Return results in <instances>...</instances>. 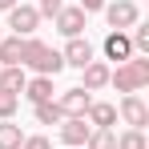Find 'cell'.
<instances>
[{"instance_id": "obj_1", "label": "cell", "mask_w": 149, "mask_h": 149, "mask_svg": "<svg viewBox=\"0 0 149 149\" xmlns=\"http://www.w3.org/2000/svg\"><path fill=\"white\" fill-rule=\"evenodd\" d=\"M20 65H28L36 77H56L65 69V61H61V52L45 45V40H36V36H24V56H20Z\"/></svg>"}, {"instance_id": "obj_2", "label": "cell", "mask_w": 149, "mask_h": 149, "mask_svg": "<svg viewBox=\"0 0 149 149\" xmlns=\"http://www.w3.org/2000/svg\"><path fill=\"white\" fill-rule=\"evenodd\" d=\"M109 85H113L117 93H141L149 85V61L145 56H129L125 65L109 69Z\"/></svg>"}, {"instance_id": "obj_3", "label": "cell", "mask_w": 149, "mask_h": 149, "mask_svg": "<svg viewBox=\"0 0 149 149\" xmlns=\"http://www.w3.org/2000/svg\"><path fill=\"white\" fill-rule=\"evenodd\" d=\"M101 12H105V20H109V28H113V32H129V28L141 20L137 0H113V4H105Z\"/></svg>"}, {"instance_id": "obj_4", "label": "cell", "mask_w": 149, "mask_h": 149, "mask_svg": "<svg viewBox=\"0 0 149 149\" xmlns=\"http://www.w3.org/2000/svg\"><path fill=\"white\" fill-rule=\"evenodd\" d=\"M117 113H121V121L129 125V129H141V133H145V125H149V105L137 97V93H125L121 105H117Z\"/></svg>"}, {"instance_id": "obj_5", "label": "cell", "mask_w": 149, "mask_h": 149, "mask_svg": "<svg viewBox=\"0 0 149 149\" xmlns=\"http://www.w3.org/2000/svg\"><path fill=\"white\" fill-rule=\"evenodd\" d=\"M8 28H12V36H32V32L40 28L36 8H32V4H16V8H8Z\"/></svg>"}, {"instance_id": "obj_6", "label": "cell", "mask_w": 149, "mask_h": 149, "mask_svg": "<svg viewBox=\"0 0 149 149\" xmlns=\"http://www.w3.org/2000/svg\"><path fill=\"white\" fill-rule=\"evenodd\" d=\"M89 133H93V125L85 121V117H65V121H61V141H65V149H85Z\"/></svg>"}, {"instance_id": "obj_7", "label": "cell", "mask_w": 149, "mask_h": 149, "mask_svg": "<svg viewBox=\"0 0 149 149\" xmlns=\"http://www.w3.org/2000/svg\"><path fill=\"white\" fill-rule=\"evenodd\" d=\"M56 105H61V113H65V117H85V113H89V105H93V93L77 85V89H65Z\"/></svg>"}, {"instance_id": "obj_8", "label": "cell", "mask_w": 149, "mask_h": 149, "mask_svg": "<svg viewBox=\"0 0 149 149\" xmlns=\"http://www.w3.org/2000/svg\"><path fill=\"white\" fill-rule=\"evenodd\" d=\"M52 20H56V32H61V36H69V40H73V36H81V32H85V20H89V16L73 4V8H61Z\"/></svg>"}, {"instance_id": "obj_9", "label": "cell", "mask_w": 149, "mask_h": 149, "mask_svg": "<svg viewBox=\"0 0 149 149\" xmlns=\"http://www.w3.org/2000/svg\"><path fill=\"white\" fill-rule=\"evenodd\" d=\"M129 56H133V40H129V32H109V36H105V61L125 65Z\"/></svg>"}, {"instance_id": "obj_10", "label": "cell", "mask_w": 149, "mask_h": 149, "mask_svg": "<svg viewBox=\"0 0 149 149\" xmlns=\"http://www.w3.org/2000/svg\"><path fill=\"white\" fill-rule=\"evenodd\" d=\"M61 61L73 65V69H85V65L93 61V45H89L85 36H73V40L65 45V52H61Z\"/></svg>"}, {"instance_id": "obj_11", "label": "cell", "mask_w": 149, "mask_h": 149, "mask_svg": "<svg viewBox=\"0 0 149 149\" xmlns=\"http://www.w3.org/2000/svg\"><path fill=\"white\" fill-rule=\"evenodd\" d=\"M85 121L93 125V129H113V121H117V105H109V101H93L89 113H85Z\"/></svg>"}, {"instance_id": "obj_12", "label": "cell", "mask_w": 149, "mask_h": 149, "mask_svg": "<svg viewBox=\"0 0 149 149\" xmlns=\"http://www.w3.org/2000/svg\"><path fill=\"white\" fill-rule=\"evenodd\" d=\"M81 77H85V85H81V89L97 93V89H105V85H109V65H105V61H89V65L81 69Z\"/></svg>"}, {"instance_id": "obj_13", "label": "cell", "mask_w": 149, "mask_h": 149, "mask_svg": "<svg viewBox=\"0 0 149 149\" xmlns=\"http://www.w3.org/2000/svg\"><path fill=\"white\" fill-rule=\"evenodd\" d=\"M20 56H24V36H0V69L20 65Z\"/></svg>"}, {"instance_id": "obj_14", "label": "cell", "mask_w": 149, "mask_h": 149, "mask_svg": "<svg viewBox=\"0 0 149 149\" xmlns=\"http://www.w3.org/2000/svg\"><path fill=\"white\" fill-rule=\"evenodd\" d=\"M24 85H28V77H24V65H8V69H0V89L4 93H24Z\"/></svg>"}, {"instance_id": "obj_15", "label": "cell", "mask_w": 149, "mask_h": 149, "mask_svg": "<svg viewBox=\"0 0 149 149\" xmlns=\"http://www.w3.org/2000/svg\"><path fill=\"white\" fill-rule=\"evenodd\" d=\"M20 97H28L32 105H40V101H52V77H32L24 85V93Z\"/></svg>"}, {"instance_id": "obj_16", "label": "cell", "mask_w": 149, "mask_h": 149, "mask_svg": "<svg viewBox=\"0 0 149 149\" xmlns=\"http://www.w3.org/2000/svg\"><path fill=\"white\" fill-rule=\"evenodd\" d=\"M32 113H36L40 125H61V121H65V113H61L56 101H40V105H32Z\"/></svg>"}, {"instance_id": "obj_17", "label": "cell", "mask_w": 149, "mask_h": 149, "mask_svg": "<svg viewBox=\"0 0 149 149\" xmlns=\"http://www.w3.org/2000/svg\"><path fill=\"white\" fill-rule=\"evenodd\" d=\"M20 145H24V133H20V125L0 121V149H20Z\"/></svg>"}, {"instance_id": "obj_18", "label": "cell", "mask_w": 149, "mask_h": 149, "mask_svg": "<svg viewBox=\"0 0 149 149\" xmlns=\"http://www.w3.org/2000/svg\"><path fill=\"white\" fill-rule=\"evenodd\" d=\"M85 149H117V133L113 129H93L89 141H85Z\"/></svg>"}, {"instance_id": "obj_19", "label": "cell", "mask_w": 149, "mask_h": 149, "mask_svg": "<svg viewBox=\"0 0 149 149\" xmlns=\"http://www.w3.org/2000/svg\"><path fill=\"white\" fill-rule=\"evenodd\" d=\"M117 149H149V141L141 129H125V133H117Z\"/></svg>"}, {"instance_id": "obj_20", "label": "cell", "mask_w": 149, "mask_h": 149, "mask_svg": "<svg viewBox=\"0 0 149 149\" xmlns=\"http://www.w3.org/2000/svg\"><path fill=\"white\" fill-rule=\"evenodd\" d=\"M16 109H20V97L0 89V121H12V113H16Z\"/></svg>"}, {"instance_id": "obj_21", "label": "cell", "mask_w": 149, "mask_h": 149, "mask_svg": "<svg viewBox=\"0 0 149 149\" xmlns=\"http://www.w3.org/2000/svg\"><path fill=\"white\" fill-rule=\"evenodd\" d=\"M61 8H65V0H40L36 4V16H56Z\"/></svg>"}, {"instance_id": "obj_22", "label": "cell", "mask_w": 149, "mask_h": 149, "mask_svg": "<svg viewBox=\"0 0 149 149\" xmlns=\"http://www.w3.org/2000/svg\"><path fill=\"white\" fill-rule=\"evenodd\" d=\"M20 149H52V141L45 137V133H32V137H24V145Z\"/></svg>"}, {"instance_id": "obj_23", "label": "cell", "mask_w": 149, "mask_h": 149, "mask_svg": "<svg viewBox=\"0 0 149 149\" xmlns=\"http://www.w3.org/2000/svg\"><path fill=\"white\" fill-rule=\"evenodd\" d=\"M105 4H109V0H81V4H77V8H81V12H85V16H89V12H101V8H105Z\"/></svg>"}, {"instance_id": "obj_24", "label": "cell", "mask_w": 149, "mask_h": 149, "mask_svg": "<svg viewBox=\"0 0 149 149\" xmlns=\"http://www.w3.org/2000/svg\"><path fill=\"white\" fill-rule=\"evenodd\" d=\"M20 0H0V12H8V8H16Z\"/></svg>"}, {"instance_id": "obj_25", "label": "cell", "mask_w": 149, "mask_h": 149, "mask_svg": "<svg viewBox=\"0 0 149 149\" xmlns=\"http://www.w3.org/2000/svg\"><path fill=\"white\" fill-rule=\"evenodd\" d=\"M0 36H4V32H0Z\"/></svg>"}]
</instances>
